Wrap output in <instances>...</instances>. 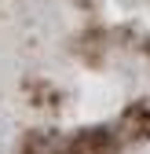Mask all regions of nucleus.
<instances>
[{
    "mask_svg": "<svg viewBox=\"0 0 150 154\" xmlns=\"http://www.w3.org/2000/svg\"><path fill=\"white\" fill-rule=\"evenodd\" d=\"M0 154H150V0H0Z\"/></svg>",
    "mask_w": 150,
    "mask_h": 154,
    "instance_id": "1",
    "label": "nucleus"
}]
</instances>
